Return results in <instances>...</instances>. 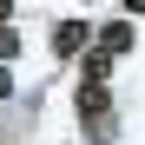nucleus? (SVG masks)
<instances>
[{"mask_svg": "<svg viewBox=\"0 0 145 145\" xmlns=\"http://www.w3.org/2000/svg\"><path fill=\"white\" fill-rule=\"evenodd\" d=\"M7 92H13V72H7V66H0V99H7Z\"/></svg>", "mask_w": 145, "mask_h": 145, "instance_id": "obj_6", "label": "nucleus"}, {"mask_svg": "<svg viewBox=\"0 0 145 145\" xmlns=\"http://www.w3.org/2000/svg\"><path fill=\"white\" fill-rule=\"evenodd\" d=\"M106 72H112V53H106V46L86 53V72H79V79H99V86H106Z\"/></svg>", "mask_w": 145, "mask_h": 145, "instance_id": "obj_4", "label": "nucleus"}, {"mask_svg": "<svg viewBox=\"0 0 145 145\" xmlns=\"http://www.w3.org/2000/svg\"><path fill=\"white\" fill-rule=\"evenodd\" d=\"M125 13H138V20H145V0H125Z\"/></svg>", "mask_w": 145, "mask_h": 145, "instance_id": "obj_8", "label": "nucleus"}, {"mask_svg": "<svg viewBox=\"0 0 145 145\" xmlns=\"http://www.w3.org/2000/svg\"><path fill=\"white\" fill-rule=\"evenodd\" d=\"M7 20H13V0H0V27H7Z\"/></svg>", "mask_w": 145, "mask_h": 145, "instance_id": "obj_7", "label": "nucleus"}, {"mask_svg": "<svg viewBox=\"0 0 145 145\" xmlns=\"http://www.w3.org/2000/svg\"><path fill=\"white\" fill-rule=\"evenodd\" d=\"M99 46H106V53H125V46H132V27H125V20H112V27L99 33Z\"/></svg>", "mask_w": 145, "mask_h": 145, "instance_id": "obj_3", "label": "nucleus"}, {"mask_svg": "<svg viewBox=\"0 0 145 145\" xmlns=\"http://www.w3.org/2000/svg\"><path fill=\"white\" fill-rule=\"evenodd\" d=\"M13 53H20V40H13L7 27H0V59H13Z\"/></svg>", "mask_w": 145, "mask_h": 145, "instance_id": "obj_5", "label": "nucleus"}, {"mask_svg": "<svg viewBox=\"0 0 145 145\" xmlns=\"http://www.w3.org/2000/svg\"><path fill=\"white\" fill-rule=\"evenodd\" d=\"M79 46H86V27H79V20H66V27H53V53H79Z\"/></svg>", "mask_w": 145, "mask_h": 145, "instance_id": "obj_2", "label": "nucleus"}, {"mask_svg": "<svg viewBox=\"0 0 145 145\" xmlns=\"http://www.w3.org/2000/svg\"><path fill=\"white\" fill-rule=\"evenodd\" d=\"M79 125H86L92 145H112V132H119V119H112V92H106L99 79H79Z\"/></svg>", "mask_w": 145, "mask_h": 145, "instance_id": "obj_1", "label": "nucleus"}]
</instances>
